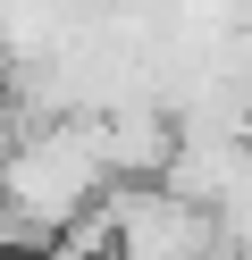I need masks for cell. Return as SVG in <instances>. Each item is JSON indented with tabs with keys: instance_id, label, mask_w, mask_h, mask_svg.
<instances>
[{
	"instance_id": "obj_1",
	"label": "cell",
	"mask_w": 252,
	"mask_h": 260,
	"mask_svg": "<svg viewBox=\"0 0 252 260\" xmlns=\"http://www.w3.org/2000/svg\"><path fill=\"white\" fill-rule=\"evenodd\" d=\"M109 252L118 260H202L218 252V218L168 185H109Z\"/></svg>"
}]
</instances>
